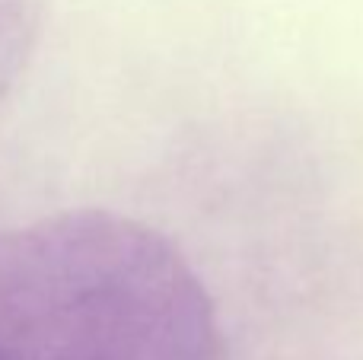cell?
I'll use <instances>...</instances> for the list:
<instances>
[{
    "label": "cell",
    "mask_w": 363,
    "mask_h": 360,
    "mask_svg": "<svg viewBox=\"0 0 363 360\" xmlns=\"http://www.w3.org/2000/svg\"><path fill=\"white\" fill-rule=\"evenodd\" d=\"M217 310L160 230L64 210L0 233V360H220Z\"/></svg>",
    "instance_id": "6da1fadb"
},
{
    "label": "cell",
    "mask_w": 363,
    "mask_h": 360,
    "mask_svg": "<svg viewBox=\"0 0 363 360\" xmlns=\"http://www.w3.org/2000/svg\"><path fill=\"white\" fill-rule=\"evenodd\" d=\"M42 23L45 0H0V112L35 55Z\"/></svg>",
    "instance_id": "7a4b0ae2"
}]
</instances>
